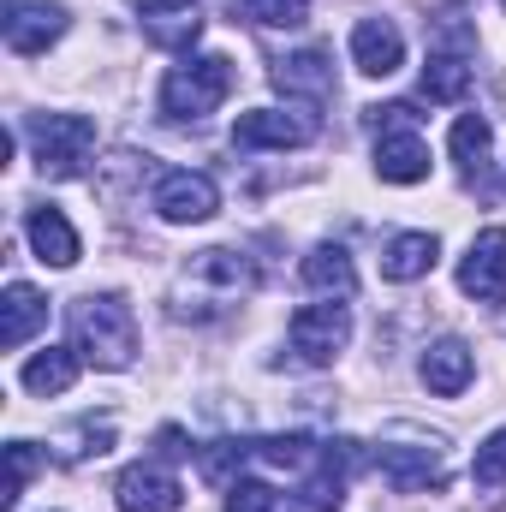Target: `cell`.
<instances>
[{
	"label": "cell",
	"instance_id": "1",
	"mask_svg": "<svg viewBox=\"0 0 506 512\" xmlns=\"http://www.w3.org/2000/svg\"><path fill=\"white\" fill-rule=\"evenodd\" d=\"M256 292V262L245 251H233V245H209V251H197L185 268H179V280H173V316H221V310H233V304H245Z\"/></svg>",
	"mask_w": 506,
	"mask_h": 512
},
{
	"label": "cell",
	"instance_id": "2",
	"mask_svg": "<svg viewBox=\"0 0 506 512\" xmlns=\"http://www.w3.org/2000/svg\"><path fill=\"white\" fill-rule=\"evenodd\" d=\"M72 352L90 370H131L137 364V316L120 292L72 298Z\"/></svg>",
	"mask_w": 506,
	"mask_h": 512
},
{
	"label": "cell",
	"instance_id": "3",
	"mask_svg": "<svg viewBox=\"0 0 506 512\" xmlns=\"http://www.w3.org/2000/svg\"><path fill=\"white\" fill-rule=\"evenodd\" d=\"M233 90V60L227 54H185L167 78H161V114L167 120H203L227 102Z\"/></svg>",
	"mask_w": 506,
	"mask_h": 512
},
{
	"label": "cell",
	"instance_id": "4",
	"mask_svg": "<svg viewBox=\"0 0 506 512\" xmlns=\"http://www.w3.org/2000/svg\"><path fill=\"white\" fill-rule=\"evenodd\" d=\"M30 161L42 167V179H78L96 155V120L84 114H30Z\"/></svg>",
	"mask_w": 506,
	"mask_h": 512
},
{
	"label": "cell",
	"instance_id": "5",
	"mask_svg": "<svg viewBox=\"0 0 506 512\" xmlns=\"http://www.w3.org/2000/svg\"><path fill=\"white\" fill-rule=\"evenodd\" d=\"M346 340H352V310H346V298H316V304L292 310V322H286V346H292V358L310 364V370H328V364L346 352Z\"/></svg>",
	"mask_w": 506,
	"mask_h": 512
},
{
	"label": "cell",
	"instance_id": "6",
	"mask_svg": "<svg viewBox=\"0 0 506 512\" xmlns=\"http://www.w3.org/2000/svg\"><path fill=\"white\" fill-rule=\"evenodd\" d=\"M358 465H364V459H358V441H322L316 465H310V471L298 477V489L286 495V512H340L346 483H352Z\"/></svg>",
	"mask_w": 506,
	"mask_h": 512
},
{
	"label": "cell",
	"instance_id": "7",
	"mask_svg": "<svg viewBox=\"0 0 506 512\" xmlns=\"http://www.w3.org/2000/svg\"><path fill=\"white\" fill-rule=\"evenodd\" d=\"M376 471H381V483H393L399 495H429V489L447 483L441 441H381Z\"/></svg>",
	"mask_w": 506,
	"mask_h": 512
},
{
	"label": "cell",
	"instance_id": "8",
	"mask_svg": "<svg viewBox=\"0 0 506 512\" xmlns=\"http://www.w3.org/2000/svg\"><path fill=\"white\" fill-rule=\"evenodd\" d=\"M149 203H155V215L167 227H197V221H209L221 209V185L209 173H197V167H173V173L155 179V197Z\"/></svg>",
	"mask_w": 506,
	"mask_h": 512
},
{
	"label": "cell",
	"instance_id": "9",
	"mask_svg": "<svg viewBox=\"0 0 506 512\" xmlns=\"http://www.w3.org/2000/svg\"><path fill=\"white\" fill-rule=\"evenodd\" d=\"M316 137V108H251L233 120V149H304Z\"/></svg>",
	"mask_w": 506,
	"mask_h": 512
},
{
	"label": "cell",
	"instance_id": "10",
	"mask_svg": "<svg viewBox=\"0 0 506 512\" xmlns=\"http://www.w3.org/2000/svg\"><path fill=\"white\" fill-rule=\"evenodd\" d=\"M459 292L477 304H506V227H483L459 256Z\"/></svg>",
	"mask_w": 506,
	"mask_h": 512
},
{
	"label": "cell",
	"instance_id": "11",
	"mask_svg": "<svg viewBox=\"0 0 506 512\" xmlns=\"http://www.w3.org/2000/svg\"><path fill=\"white\" fill-rule=\"evenodd\" d=\"M274 90L292 102V108H322L334 96V54L328 48H298L286 60H274Z\"/></svg>",
	"mask_w": 506,
	"mask_h": 512
},
{
	"label": "cell",
	"instance_id": "12",
	"mask_svg": "<svg viewBox=\"0 0 506 512\" xmlns=\"http://www.w3.org/2000/svg\"><path fill=\"white\" fill-rule=\"evenodd\" d=\"M179 477L167 471V459H137L120 471V483H114V507L120 512H173L179 507Z\"/></svg>",
	"mask_w": 506,
	"mask_h": 512
},
{
	"label": "cell",
	"instance_id": "13",
	"mask_svg": "<svg viewBox=\"0 0 506 512\" xmlns=\"http://www.w3.org/2000/svg\"><path fill=\"white\" fill-rule=\"evenodd\" d=\"M66 6L60 0H12L6 12V48L12 54H48L60 36H66Z\"/></svg>",
	"mask_w": 506,
	"mask_h": 512
},
{
	"label": "cell",
	"instance_id": "14",
	"mask_svg": "<svg viewBox=\"0 0 506 512\" xmlns=\"http://www.w3.org/2000/svg\"><path fill=\"white\" fill-rule=\"evenodd\" d=\"M417 376H423V387H429L435 399H459L465 387L477 382V352H471L459 334H447V340H435V346L417 358Z\"/></svg>",
	"mask_w": 506,
	"mask_h": 512
},
{
	"label": "cell",
	"instance_id": "15",
	"mask_svg": "<svg viewBox=\"0 0 506 512\" xmlns=\"http://www.w3.org/2000/svg\"><path fill=\"white\" fill-rule=\"evenodd\" d=\"M352 66L364 78H393L405 66V36L393 18H358L352 24Z\"/></svg>",
	"mask_w": 506,
	"mask_h": 512
},
{
	"label": "cell",
	"instance_id": "16",
	"mask_svg": "<svg viewBox=\"0 0 506 512\" xmlns=\"http://www.w3.org/2000/svg\"><path fill=\"white\" fill-rule=\"evenodd\" d=\"M137 24L155 48H191L203 36L197 0H137Z\"/></svg>",
	"mask_w": 506,
	"mask_h": 512
},
{
	"label": "cell",
	"instance_id": "17",
	"mask_svg": "<svg viewBox=\"0 0 506 512\" xmlns=\"http://www.w3.org/2000/svg\"><path fill=\"white\" fill-rule=\"evenodd\" d=\"M42 328H48V298H42L30 280H12V286L0 292V346L18 352V346H30Z\"/></svg>",
	"mask_w": 506,
	"mask_h": 512
},
{
	"label": "cell",
	"instance_id": "18",
	"mask_svg": "<svg viewBox=\"0 0 506 512\" xmlns=\"http://www.w3.org/2000/svg\"><path fill=\"white\" fill-rule=\"evenodd\" d=\"M24 239H30L36 262H48V268H72V262H78V227H72L54 203H36V209L24 215Z\"/></svg>",
	"mask_w": 506,
	"mask_h": 512
},
{
	"label": "cell",
	"instance_id": "19",
	"mask_svg": "<svg viewBox=\"0 0 506 512\" xmlns=\"http://www.w3.org/2000/svg\"><path fill=\"white\" fill-rule=\"evenodd\" d=\"M376 179H387V185H417V179H429V143L417 137V126L381 131L376 137Z\"/></svg>",
	"mask_w": 506,
	"mask_h": 512
},
{
	"label": "cell",
	"instance_id": "20",
	"mask_svg": "<svg viewBox=\"0 0 506 512\" xmlns=\"http://www.w3.org/2000/svg\"><path fill=\"white\" fill-rule=\"evenodd\" d=\"M298 280L316 298H352L358 292V262H352L346 245H316V251H304V262H298Z\"/></svg>",
	"mask_w": 506,
	"mask_h": 512
},
{
	"label": "cell",
	"instance_id": "21",
	"mask_svg": "<svg viewBox=\"0 0 506 512\" xmlns=\"http://www.w3.org/2000/svg\"><path fill=\"white\" fill-rule=\"evenodd\" d=\"M435 262H441V239H435V233H393L387 251H381V280L411 286V280H423Z\"/></svg>",
	"mask_w": 506,
	"mask_h": 512
},
{
	"label": "cell",
	"instance_id": "22",
	"mask_svg": "<svg viewBox=\"0 0 506 512\" xmlns=\"http://www.w3.org/2000/svg\"><path fill=\"white\" fill-rule=\"evenodd\" d=\"M447 149H453V161H459L465 179H483L495 167V131H489L483 114H459L453 131H447Z\"/></svg>",
	"mask_w": 506,
	"mask_h": 512
},
{
	"label": "cell",
	"instance_id": "23",
	"mask_svg": "<svg viewBox=\"0 0 506 512\" xmlns=\"http://www.w3.org/2000/svg\"><path fill=\"white\" fill-rule=\"evenodd\" d=\"M78 370H84V358L72 346H48V352H36L18 370V382H24V393H36V399H54V393H66V387L78 382Z\"/></svg>",
	"mask_w": 506,
	"mask_h": 512
},
{
	"label": "cell",
	"instance_id": "24",
	"mask_svg": "<svg viewBox=\"0 0 506 512\" xmlns=\"http://www.w3.org/2000/svg\"><path fill=\"white\" fill-rule=\"evenodd\" d=\"M471 90V54H453V48H429V66H423V102H465Z\"/></svg>",
	"mask_w": 506,
	"mask_h": 512
},
{
	"label": "cell",
	"instance_id": "25",
	"mask_svg": "<svg viewBox=\"0 0 506 512\" xmlns=\"http://www.w3.org/2000/svg\"><path fill=\"white\" fill-rule=\"evenodd\" d=\"M239 12L262 30H304L310 24V0H239Z\"/></svg>",
	"mask_w": 506,
	"mask_h": 512
},
{
	"label": "cell",
	"instance_id": "26",
	"mask_svg": "<svg viewBox=\"0 0 506 512\" xmlns=\"http://www.w3.org/2000/svg\"><path fill=\"white\" fill-rule=\"evenodd\" d=\"M36 465H42V453H36V441H6V507H18V495L30 489V477H36Z\"/></svg>",
	"mask_w": 506,
	"mask_h": 512
},
{
	"label": "cell",
	"instance_id": "27",
	"mask_svg": "<svg viewBox=\"0 0 506 512\" xmlns=\"http://www.w3.org/2000/svg\"><path fill=\"white\" fill-rule=\"evenodd\" d=\"M221 495H227V501H221L227 512H274V507H280V495H274L262 477H245V471H239Z\"/></svg>",
	"mask_w": 506,
	"mask_h": 512
},
{
	"label": "cell",
	"instance_id": "28",
	"mask_svg": "<svg viewBox=\"0 0 506 512\" xmlns=\"http://www.w3.org/2000/svg\"><path fill=\"white\" fill-rule=\"evenodd\" d=\"M471 483H477V489H501L506 483V429H495V435L477 447V459H471Z\"/></svg>",
	"mask_w": 506,
	"mask_h": 512
}]
</instances>
